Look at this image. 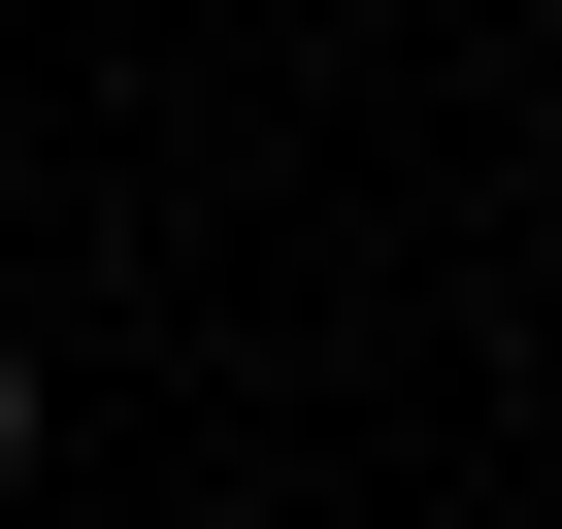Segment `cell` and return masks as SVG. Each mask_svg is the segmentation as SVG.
<instances>
[{"label":"cell","instance_id":"cell-1","mask_svg":"<svg viewBox=\"0 0 562 529\" xmlns=\"http://www.w3.org/2000/svg\"><path fill=\"white\" fill-rule=\"evenodd\" d=\"M0 496H34V364H0Z\"/></svg>","mask_w":562,"mask_h":529}]
</instances>
